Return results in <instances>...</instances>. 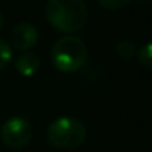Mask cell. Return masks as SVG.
Listing matches in <instances>:
<instances>
[{
	"instance_id": "obj_1",
	"label": "cell",
	"mask_w": 152,
	"mask_h": 152,
	"mask_svg": "<svg viewBox=\"0 0 152 152\" xmlns=\"http://www.w3.org/2000/svg\"><path fill=\"white\" fill-rule=\"evenodd\" d=\"M45 15L55 30L73 34L85 27L88 8L85 0H48Z\"/></svg>"
},
{
	"instance_id": "obj_2",
	"label": "cell",
	"mask_w": 152,
	"mask_h": 152,
	"mask_svg": "<svg viewBox=\"0 0 152 152\" xmlns=\"http://www.w3.org/2000/svg\"><path fill=\"white\" fill-rule=\"evenodd\" d=\"M87 58L88 48L85 42L75 34H66L57 39L51 48V61L61 73L78 72L85 64Z\"/></svg>"
},
{
	"instance_id": "obj_3",
	"label": "cell",
	"mask_w": 152,
	"mask_h": 152,
	"mask_svg": "<svg viewBox=\"0 0 152 152\" xmlns=\"http://www.w3.org/2000/svg\"><path fill=\"white\" fill-rule=\"evenodd\" d=\"M48 143L57 149H76L87 139V128L75 116H58L46 130Z\"/></svg>"
},
{
	"instance_id": "obj_4",
	"label": "cell",
	"mask_w": 152,
	"mask_h": 152,
	"mask_svg": "<svg viewBox=\"0 0 152 152\" xmlns=\"http://www.w3.org/2000/svg\"><path fill=\"white\" fill-rule=\"evenodd\" d=\"M0 137L5 146L11 149H23L33 137L31 124L23 116H11L0 128Z\"/></svg>"
},
{
	"instance_id": "obj_5",
	"label": "cell",
	"mask_w": 152,
	"mask_h": 152,
	"mask_svg": "<svg viewBox=\"0 0 152 152\" xmlns=\"http://www.w3.org/2000/svg\"><path fill=\"white\" fill-rule=\"evenodd\" d=\"M39 31L30 23H20L11 31V45L18 51H28L37 45Z\"/></svg>"
},
{
	"instance_id": "obj_6",
	"label": "cell",
	"mask_w": 152,
	"mask_h": 152,
	"mask_svg": "<svg viewBox=\"0 0 152 152\" xmlns=\"http://www.w3.org/2000/svg\"><path fill=\"white\" fill-rule=\"evenodd\" d=\"M15 69L21 76L30 78L40 69V58L33 52H24L15 60Z\"/></svg>"
},
{
	"instance_id": "obj_7",
	"label": "cell",
	"mask_w": 152,
	"mask_h": 152,
	"mask_svg": "<svg viewBox=\"0 0 152 152\" xmlns=\"http://www.w3.org/2000/svg\"><path fill=\"white\" fill-rule=\"evenodd\" d=\"M115 51H116V54L119 55V58L124 60V61H130V60L134 58L136 54H137L136 43H134L133 40H128V39L119 40V42L116 43V46H115Z\"/></svg>"
},
{
	"instance_id": "obj_8",
	"label": "cell",
	"mask_w": 152,
	"mask_h": 152,
	"mask_svg": "<svg viewBox=\"0 0 152 152\" xmlns=\"http://www.w3.org/2000/svg\"><path fill=\"white\" fill-rule=\"evenodd\" d=\"M137 61H139V64L142 66V67H145V69H151L152 67V45L148 42V43H145L139 51H137Z\"/></svg>"
},
{
	"instance_id": "obj_9",
	"label": "cell",
	"mask_w": 152,
	"mask_h": 152,
	"mask_svg": "<svg viewBox=\"0 0 152 152\" xmlns=\"http://www.w3.org/2000/svg\"><path fill=\"white\" fill-rule=\"evenodd\" d=\"M12 61V48L8 42L0 39V70H3Z\"/></svg>"
},
{
	"instance_id": "obj_10",
	"label": "cell",
	"mask_w": 152,
	"mask_h": 152,
	"mask_svg": "<svg viewBox=\"0 0 152 152\" xmlns=\"http://www.w3.org/2000/svg\"><path fill=\"white\" fill-rule=\"evenodd\" d=\"M99 5L104 9H110V11H115V9H121V8H125L127 5H130L133 0H97Z\"/></svg>"
},
{
	"instance_id": "obj_11",
	"label": "cell",
	"mask_w": 152,
	"mask_h": 152,
	"mask_svg": "<svg viewBox=\"0 0 152 152\" xmlns=\"http://www.w3.org/2000/svg\"><path fill=\"white\" fill-rule=\"evenodd\" d=\"M3 24H5V20H3V15H2V14H0V28H2V27H3Z\"/></svg>"
},
{
	"instance_id": "obj_12",
	"label": "cell",
	"mask_w": 152,
	"mask_h": 152,
	"mask_svg": "<svg viewBox=\"0 0 152 152\" xmlns=\"http://www.w3.org/2000/svg\"><path fill=\"white\" fill-rule=\"evenodd\" d=\"M139 2H140V3H148L149 0H139Z\"/></svg>"
}]
</instances>
